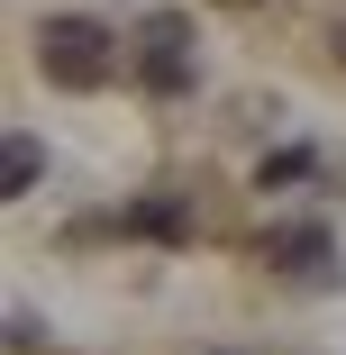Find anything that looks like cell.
Here are the masks:
<instances>
[{"instance_id":"6da1fadb","label":"cell","mask_w":346,"mask_h":355,"mask_svg":"<svg viewBox=\"0 0 346 355\" xmlns=\"http://www.w3.org/2000/svg\"><path fill=\"white\" fill-rule=\"evenodd\" d=\"M37 73L55 92H101L119 73V37L83 10H55V19H37Z\"/></svg>"},{"instance_id":"7a4b0ae2","label":"cell","mask_w":346,"mask_h":355,"mask_svg":"<svg viewBox=\"0 0 346 355\" xmlns=\"http://www.w3.org/2000/svg\"><path fill=\"white\" fill-rule=\"evenodd\" d=\"M128 64H137V92H146V101H182V92H191V19H182V10L137 19Z\"/></svg>"},{"instance_id":"3957f363","label":"cell","mask_w":346,"mask_h":355,"mask_svg":"<svg viewBox=\"0 0 346 355\" xmlns=\"http://www.w3.org/2000/svg\"><path fill=\"white\" fill-rule=\"evenodd\" d=\"M264 264H273V273H319V264H328V228H310V219L264 228Z\"/></svg>"},{"instance_id":"277c9868","label":"cell","mask_w":346,"mask_h":355,"mask_svg":"<svg viewBox=\"0 0 346 355\" xmlns=\"http://www.w3.org/2000/svg\"><path fill=\"white\" fill-rule=\"evenodd\" d=\"M37 173H46V146L37 137H10V155H0V200H28Z\"/></svg>"},{"instance_id":"5b68a950","label":"cell","mask_w":346,"mask_h":355,"mask_svg":"<svg viewBox=\"0 0 346 355\" xmlns=\"http://www.w3.org/2000/svg\"><path fill=\"white\" fill-rule=\"evenodd\" d=\"M128 228H137V237H182L191 219H182L173 200H137V209H128Z\"/></svg>"},{"instance_id":"8992f818","label":"cell","mask_w":346,"mask_h":355,"mask_svg":"<svg viewBox=\"0 0 346 355\" xmlns=\"http://www.w3.org/2000/svg\"><path fill=\"white\" fill-rule=\"evenodd\" d=\"M10 355H55V328L28 319V310H10Z\"/></svg>"},{"instance_id":"52a82bcc","label":"cell","mask_w":346,"mask_h":355,"mask_svg":"<svg viewBox=\"0 0 346 355\" xmlns=\"http://www.w3.org/2000/svg\"><path fill=\"white\" fill-rule=\"evenodd\" d=\"M310 164H319V155H301V146H292V155H273V164H264V182H301Z\"/></svg>"},{"instance_id":"ba28073f","label":"cell","mask_w":346,"mask_h":355,"mask_svg":"<svg viewBox=\"0 0 346 355\" xmlns=\"http://www.w3.org/2000/svg\"><path fill=\"white\" fill-rule=\"evenodd\" d=\"M328 55H337V64H346V28H328Z\"/></svg>"},{"instance_id":"9c48e42d","label":"cell","mask_w":346,"mask_h":355,"mask_svg":"<svg viewBox=\"0 0 346 355\" xmlns=\"http://www.w3.org/2000/svg\"><path fill=\"white\" fill-rule=\"evenodd\" d=\"M228 10H246V0H228Z\"/></svg>"}]
</instances>
